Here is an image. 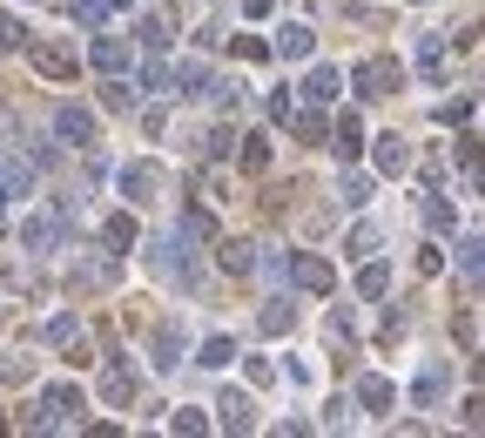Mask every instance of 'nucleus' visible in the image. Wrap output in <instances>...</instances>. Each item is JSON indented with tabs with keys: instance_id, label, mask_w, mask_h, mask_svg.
<instances>
[{
	"instance_id": "nucleus-1",
	"label": "nucleus",
	"mask_w": 485,
	"mask_h": 438,
	"mask_svg": "<svg viewBox=\"0 0 485 438\" xmlns=\"http://www.w3.org/2000/svg\"><path fill=\"white\" fill-rule=\"evenodd\" d=\"M81 412H88V398H81L75 384H55V391H47L41 405L27 412V432H61V425H81Z\"/></svg>"
},
{
	"instance_id": "nucleus-2",
	"label": "nucleus",
	"mask_w": 485,
	"mask_h": 438,
	"mask_svg": "<svg viewBox=\"0 0 485 438\" xmlns=\"http://www.w3.org/2000/svg\"><path fill=\"white\" fill-rule=\"evenodd\" d=\"M67 276H75L81 290H108L121 276V256L115 250H75V263H67Z\"/></svg>"
},
{
	"instance_id": "nucleus-3",
	"label": "nucleus",
	"mask_w": 485,
	"mask_h": 438,
	"mask_svg": "<svg viewBox=\"0 0 485 438\" xmlns=\"http://www.w3.org/2000/svg\"><path fill=\"white\" fill-rule=\"evenodd\" d=\"M397 88H405V68H397L391 55H371L357 68V95L364 101H385V95H397Z\"/></svg>"
},
{
	"instance_id": "nucleus-4",
	"label": "nucleus",
	"mask_w": 485,
	"mask_h": 438,
	"mask_svg": "<svg viewBox=\"0 0 485 438\" xmlns=\"http://www.w3.org/2000/svg\"><path fill=\"white\" fill-rule=\"evenodd\" d=\"M21 243H27L34 256L61 250V209H34V216H21Z\"/></svg>"
},
{
	"instance_id": "nucleus-5",
	"label": "nucleus",
	"mask_w": 485,
	"mask_h": 438,
	"mask_svg": "<svg viewBox=\"0 0 485 438\" xmlns=\"http://www.w3.org/2000/svg\"><path fill=\"white\" fill-rule=\"evenodd\" d=\"M27 61L41 68L47 81H75V47H61V41H34L27 34Z\"/></svg>"
},
{
	"instance_id": "nucleus-6",
	"label": "nucleus",
	"mask_w": 485,
	"mask_h": 438,
	"mask_svg": "<svg viewBox=\"0 0 485 438\" xmlns=\"http://www.w3.org/2000/svg\"><path fill=\"white\" fill-rule=\"evenodd\" d=\"M284 270L297 276V290H310V297H324V290L337 284V276H331V263H324V256H290Z\"/></svg>"
},
{
	"instance_id": "nucleus-7",
	"label": "nucleus",
	"mask_w": 485,
	"mask_h": 438,
	"mask_svg": "<svg viewBox=\"0 0 485 438\" xmlns=\"http://www.w3.org/2000/svg\"><path fill=\"white\" fill-rule=\"evenodd\" d=\"M55 135L75 149H95V115L88 109H55Z\"/></svg>"
},
{
	"instance_id": "nucleus-8",
	"label": "nucleus",
	"mask_w": 485,
	"mask_h": 438,
	"mask_svg": "<svg viewBox=\"0 0 485 438\" xmlns=\"http://www.w3.org/2000/svg\"><path fill=\"white\" fill-rule=\"evenodd\" d=\"M21 196H34V169L21 155H0V203H21Z\"/></svg>"
},
{
	"instance_id": "nucleus-9",
	"label": "nucleus",
	"mask_w": 485,
	"mask_h": 438,
	"mask_svg": "<svg viewBox=\"0 0 485 438\" xmlns=\"http://www.w3.org/2000/svg\"><path fill=\"white\" fill-rule=\"evenodd\" d=\"M88 61L101 68V75H129V61H135V55H129V41H121V34H101V41L88 47Z\"/></svg>"
},
{
	"instance_id": "nucleus-10",
	"label": "nucleus",
	"mask_w": 485,
	"mask_h": 438,
	"mask_svg": "<svg viewBox=\"0 0 485 438\" xmlns=\"http://www.w3.org/2000/svg\"><path fill=\"white\" fill-rule=\"evenodd\" d=\"M155 189H162V169H155V162H129V169H121V196H129V203H149Z\"/></svg>"
},
{
	"instance_id": "nucleus-11",
	"label": "nucleus",
	"mask_w": 485,
	"mask_h": 438,
	"mask_svg": "<svg viewBox=\"0 0 485 438\" xmlns=\"http://www.w3.org/2000/svg\"><path fill=\"white\" fill-rule=\"evenodd\" d=\"M310 47H317V41H310V27H304V21H284V27H276V41H270V55H284V61H310Z\"/></svg>"
},
{
	"instance_id": "nucleus-12",
	"label": "nucleus",
	"mask_w": 485,
	"mask_h": 438,
	"mask_svg": "<svg viewBox=\"0 0 485 438\" xmlns=\"http://www.w3.org/2000/svg\"><path fill=\"white\" fill-rule=\"evenodd\" d=\"M357 405H364V412H391V405H397V384H391V378H377V371H371V378H357Z\"/></svg>"
},
{
	"instance_id": "nucleus-13",
	"label": "nucleus",
	"mask_w": 485,
	"mask_h": 438,
	"mask_svg": "<svg viewBox=\"0 0 485 438\" xmlns=\"http://www.w3.org/2000/svg\"><path fill=\"white\" fill-rule=\"evenodd\" d=\"M216 412H222V425H230V432H250V425H256V398H250V391H222Z\"/></svg>"
},
{
	"instance_id": "nucleus-14",
	"label": "nucleus",
	"mask_w": 485,
	"mask_h": 438,
	"mask_svg": "<svg viewBox=\"0 0 485 438\" xmlns=\"http://www.w3.org/2000/svg\"><path fill=\"white\" fill-rule=\"evenodd\" d=\"M377 169H385V175L411 169V142H405V135H377Z\"/></svg>"
},
{
	"instance_id": "nucleus-15",
	"label": "nucleus",
	"mask_w": 485,
	"mask_h": 438,
	"mask_svg": "<svg viewBox=\"0 0 485 438\" xmlns=\"http://www.w3.org/2000/svg\"><path fill=\"white\" fill-rule=\"evenodd\" d=\"M331 149L344 155V162H351V155L364 149V121H357V115H344V121H337V129H331Z\"/></svg>"
},
{
	"instance_id": "nucleus-16",
	"label": "nucleus",
	"mask_w": 485,
	"mask_h": 438,
	"mask_svg": "<svg viewBox=\"0 0 485 438\" xmlns=\"http://www.w3.org/2000/svg\"><path fill=\"white\" fill-rule=\"evenodd\" d=\"M337 88H344V81H337V68H310L304 95H310V101H337Z\"/></svg>"
},
{
	"instance_id": "nucleus-17",
	"label": "nucleus",
	"mask_w": 485,
	"mask_h": 438,
	"mask_svg": "<svg viewBox=\"0 0 485 438\" xmlns=\"http://www.w3.org/2000/svg\"><path fill=\"white\" fill-rule=\"evenodd\" d=\"M256 324H263L270 338H284V330L297 324V304H284V297H276V304H263V318H256Z\"/></svg>"
},
{
	"instance_id": "nucleus-18",
	"label": "nucleus",
	"mask_w": 485,
	"mask_h": 438,
	"mask_svg": "<svg viewBox=\"0 0 485 438\" xmlns=\"http://www.w3.org/2000/svg\"><path fill=\"white\" fill-rule=\"evenodd\" d=\"M411 398H418L425 412L439 405V398H445V364H425V378H418V391H411Z\"/></svg>"
},
{
	"instance_id": "nucleus-19",
	"label": "nucleus",
	"mask_w": 485,
	"mask_h": 438,
	"mask_svg": "<svg viewBox=\"0 0 485 438\" xmlns=\"http://www.w3.org/2000/svg\"><path fill=\"white\" fill-rule=\"evenodd\" d=\"M101 236H108L115 256H129L135 250V216H108V230H101Z\"/></svg>"
},
{
	"instance_id": "nucleus-20",
	"label": "nucleus",
	"mask_w": 485,
	"mask_h": 438,
	"mask_svg": "<svg viewBox=\"0 0 485 438\" xmlns=\"http://www.w3.org/2000/svg\"><path fill=\"white\" fill-rule=\"evenodd\" d=\"M222 270H230V276H250V270H256V256H250V243H236V236H230V243H222Z\"/></svg>"
},
{
	"instance_id": "nucleus-21",
	"label": "nucleus",
	"mask_w": 485,
	"mask_h": 438,
	"mask_svg": "<svg viewBox=\"0 0 485 438\" xmlns=\"http://www.w3.org/2000/svg\"><path fill=\"white\" fill-rule=\"evenodd\" d=\"M101 398H108V405H129V398H135V378H129V371L115 364V371L101 378Z\"/></svg>"
},
{
	"instance_id": "nucleus-22",
	"label": "nucleus",
	"mask_w": 485,
	"mask_h": 438,
	"mask_svg": "<svg viewBox=\"0 0 485 438\" xmlns=\"http://www.w3.org/2000/svg\"><path fill=\"white\" fill-rule=\"evenodd\" d=\"M418 68H425V75L445 68V34H418Z\"/></svg>"
},
{
	"instance_id": "nucleus-23",
	"label": "nucleus",
	"mask_w": 485,
	"mask_h": 438,
	"mask_svg": "<svg viewBox=\"0 0 485 438\" xmlns=\"http://www.w3.org/2000/svg\"><path fill=\"white\" fill-rule=\"evenodd\" d=\"M101 14H108L101 0H67V21L75 27H101Z\"/></svg>"
},
{
	"instance_id": "nucleus-24",
	"label": "nucleus",
	"mask_w": 485,
	"mask_h": 438,
	"mask_svg": "<svg viewBox=\"0 0 485 438\" xmlns=\"http://www.w3.org/2000/svg\"><path fill=\"white\" fill-rule=\"evenodd\" d=\"M242 169H250V175L270 169V142H263V135H250V142H242Z\"/></svg>"
},
{
	"instance_id": "nucleus-25",
	"label": "nucleus",
	"mask_w": 485,
	"mask_h": 438,
	"mask_svg": "<svg viewBox=\"0 0 485 438\" xmlns=\"http://www.w3.org/2000/svg\"><path fill=\"white\" fill-rule=\"evenodd\" d=\"M385 284H391V270H385V263H364L357 290H364V297H385Z\"/></svg>"
},
{
	"instance_id": "nucleus-26",
	"label": "nucleus",
	"mask_w": 485,
	"mask_h": 438,
	"mask_svg": "<svg viewBox=\"0 0 485 438\" xmlns=\"http://www.w3.org/2000/svg\"><path fill=\"white\" fill-rule=\"evenodd\" d=\"M230 358H236V344H230V338H210V344H202V358H196V364H210V371H216V364H230Z\"/></svg>"
},
{
	"instance_id": "nucleus-27",
	"label": "nucleus",
	"mask_w": 485,
	"mask_h": 438,
	"mask_svg": "<svg viewBox=\"0 0 485 438\" xmlns=\"http://www.w3.org/2000/svg\"><path fill=\"white\" fill-rule=\"evenodd\" d=\"M425 223H431V230H452V203H439V196H425Z\"/></svg>"
},
{
	"instance_id": "nucleus-28",
	"label": "nucleus",
	"mask_w": 485,
	"mask_h": 438,
	"mask_svg": "<svg viewBox=\"0 0 485 438\" xmlns=\"http://www.w3.org/2000/svg\"><path fill=\"white\" fill-rule=\"evenodd\" d=\"M284 121L304 135V142H324V115H284Z\"/></svg>"
},
{
	"instance_id": "nucleus-29",
	"label": "nucleus",
	"mask_w": 485,
	"mask_h": 438,
	"mask_svg": "<svg viewBox=\"0 0 485 438\" xmlns=\"http://www.w3.org/2000/svg\"><path fill=\"white\" fill-rule=\"evenodd\" d=\"M337 196H344V209H364V203H371V182H364V175H351Z\"/></svg>"
},
{
	"instance_id": "nucleus-30",
	"label": "nucleus",
	"mask_w": 485,
	"mask_h": 438,
	"mask_svg": "<svg viewBox=\"0 0 485 438\" xmlns=\"http://www.w3.org/2000/svg\"><path fill=\"white\" fill-rule=\"evenodd\" d=\"M155 364H162V371H169V364H182L176 358V330H155Z\"/></svg>"
},
{
	"instance_id": "nucleus-31",
	"label": "nucleus",
	"mask_w": 485,
	"mask_h": 438,
	"mask_svg": "<svg viewBox=\"0 0 485 438\" xmlns=\"http://www.w3.org/2000/svg\"><path fill=\"white\" fill-rule=\"evenodd\" d=\"M459 344L479 350V310H459Z\"/></svg>"
},
{
	"instance_id": "nucleus-32",
	"label": "nucleus",
	"mask_w": 485,
	"mask_h": 438,
	"mask_svg": "<svg viewBox=\"0 0 485 438\" xmlns=\"http://www.w3.org/2000/svg\"><path fill=\"white\" fill-rule=\"evenodd\" d=\"M47 338H55V344H75L81 324H75V318H47Z\"/></svg>"
},
{
	"instance_id": "nucleus-33",
	"label": "nucleus",
	"mask_w": 485,
	"mask_h": 438,
	"mask_svg": "<svg viewBox=\"0 0 485 438\" xmlns=\"http://www.w3.org/2000/svg\"><path fill=\"white\" fill-rule=\"evenodd\" d=\"M101 101H108V109H135V88L129 81H108V95H101Z\"/></svg>"
},
{
	"instance_id": "nucleus-34",
	"label": "nucleus",
	"mask_w": 485,
	"mask_h": 438,
	"mask_svg": "<svg viewBox=\"0 0 485 438\" xmlns=\"http://www.w3.org/2000/svg\"><path fill=\"white\" fill-rule=\"evenodd\" d=\"M459 270L479 284V236H465V250H459Z\"/></svg>"
},
{
	"instance_id": "nucleus-35",
	"label": "nucleus",
	"mask_w": 485,
	"mask_h": 438,
	"mask_svg": "<svg viewBox=\"0 0 485 438\" xmlns=\"http://www.w3.org/2000/svg\"><path fill=\"white\" fill-rule=\"evenodd\" d=\"M439 121H472V95H459V101H445Z\"/></svg>"
},
{
	"instance_id": "nucleus-36",
	"label": "nucleus",
	"mask_w": 485,
	"mask_h": 438,
	"mask_svg": "<svg viewBox=\"0 0 485 438\" xmlns=\"http://www.w3.org/2000/svg\"><path fill=\"white\" fill-rule=\"evenodd\" d=\"M169 432H202V412H189V405H182L176 418H169Z\"/></svg>"
},
{
	"instance_id": "nucleus-37",
	"label": "nucleus",
	"mask_w": 485,
	"mask_h": 438,
	"mask_svg": "<svg viewBox=\"0 0 485 438\" xmlns=\"http://www.w3.org/2000/svg\"><path fill=\"white\" fill-rule=\"evenodd\" d=\"M101 7H129V0H101Z\"/></svg>"
},
{
	"instance_id": "nucleus-38",
	"label": "nucleus",
	"mask_w": 485,
	"mask_h": 438,
	"mask_svg": "<svg viewBox=\"0 0 485 438\" xmlns=\"http://www.w3.org/2000/svg\"><path fill=\"white\" fill-rule=\"evenodd\" d=\"M0 432H7V418H0Z\"/></svg>"
},
{
	"instance_id": "nucleus-39",
	"label": "nucleus",
	"mask_w": 485,
	"mask_h": 438,
	"mask_svg": "<svg viewBox=\"0 0 485 438\" xmlns=\"http://www.w3.org/2000/svg\"><path fill=\"white\" fill-rule=\"evenodd\" d=\"M418 7H431V0H418Z\"/></svg>"
}]
</instances>
